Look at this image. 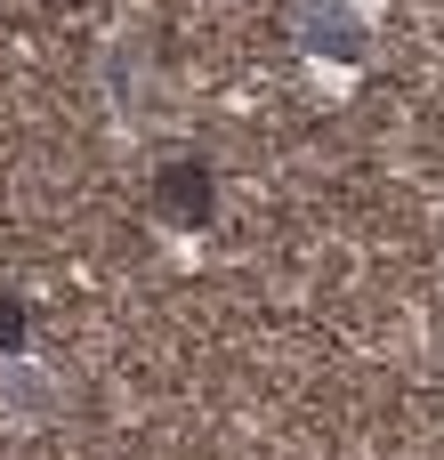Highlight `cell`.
<instances>
[{
  "instance_id": "obj_1",
  "label": "cell",
  "mask_w": 444,
  "mask_h": 460,
  "mask_svg": "<svg viewBox=\"0 0 444 460\" xmlns=\"http://www.w3.org/2000/svg\"><path fill=\"white\" fill-rule=\"evenodd\" d=\"M162 194H170V210H186V218H202V210H210V178H202V162H186V170H170V178H162Z\"/></svg>"
},
{
  "instance_id": "obj_2",
  "label": "cell",
  "mask_w": 444,
  "mask_h": 460,
  "mask_svg": "<svg viewBox=\"0 0 444 460\" xmlns=\"http://www.w3.org/2000/svg\"><path fill=\"white\" fill-rule=\"evenodd\" d=\"M16 332H24V315H16V299H0V348H8Z\"/></svg>"
}]
</instances>
